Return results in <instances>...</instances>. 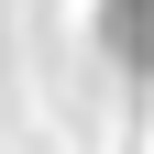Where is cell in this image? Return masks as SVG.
Listing matches in <instances>:
<instances>
[{"label":"cell","instance_id":"1","mask_svg":"<svg viewBox=\"0 0 154 154\" xmlns=\"http://www.w3.org/2000/svg\"><path fill=\"white\" fill-rule=\"evenodd\" d=\"M143 66H154V0H143Z\"/></svg>","mask_w":154,"mask_h":154}]
</instances>
